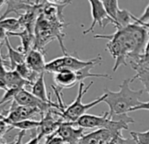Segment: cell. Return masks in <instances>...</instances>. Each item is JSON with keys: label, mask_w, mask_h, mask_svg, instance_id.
Here are the masks:
<instances>
[{"label": "cell", "mask_w": 149, "mask_h": 144, "mask_svg": "<svg viewBox=\"0 0 149 144\" xmlns=\"http://www.w3.org/2000/svg\"><path fill=\"white\" fill-rule=\"evenodd\" d=\"M11 129H19V131H25L27 130H37L39 129L40 126V121L34 120H25L19 122L14 123H8Z\"/></svg>", "instance_id": "2e32d148"}, {"label": "cell", "mask_w": 149, "mask_h": 144, "mask_svg": "<svg viewBox=\"0 0 149 144\" xmlns=\"http://www.w3.org/2000/svg\"><path fill=\"white\" fill-rule=\"evenodd\" d=\"M8 36H18L21 40V46L19 48V49L24 53L26 55L34 48L35 44V35L33 33L30 32L26 28H25L22 32H17V33H10L7 34Z\"/></svg>", "instance_id": "30bf717a"}, {"label": "cell", "mask_w": 149, "mask_h": 144, "mask_svg": "<svg viewBox=\"0 0 149 144\" xmlns=\"http://www.w3.org/2000/svg\"><path fill=\"white\" fill-rule=\"evenodd\" d=\"M54 81L59 90L69 89L79 83L76 71L65 69L54 74Z\"/></svg>", "instance_id": "9c48e42d"}, {"label": "cell", "mask_w": 149, "mask_h": 144, "mask_svg": "<svg viewBox=\"0 0 149 144\" xmlns=\"http://www.w3.org/2000/svg\"><path fill=\"white\" fill-rule=\"evenodd\" d=\"M54 134L61 138L65 144H79L85 134L84 128L78 127L74 122H62Z\"/></svg>", "instance_id": "5b68a950"}, {"label": "cell", "mask_w": 149, "mask_h": 144, "mask_svg": "<svg viewBox=\"0 0 149 144\" xmlns=\"http://www.w3.org/2000/svg\"><path fill=\"white\" fill-rule=\"evenodd\" d=\"M20 90L19 89H8L7 91H6V93L4 94V96L2 97V99H0V106L15 99L16 95L19 93Z\"/></svg>", "instance_id": "44dd1931"}, {"label": "cell", "mask_w": 149, "mask_h": 144, "mask_svg": "<svg viewBox=\"0 0 149 144\" xmlns=\"http://www.w3.org/2000/svg\"><path fill=\"white\" fill-rule=\"evenodd\" d=\"M95 39L108 40L106 49L115 60L113 72L121 66L137 62L144 53L145 47L149 38V31L144 27L133 22L130 26L118 29L112 34H96Z\"/></svg>", "instance_id": "6da1fadb"}, {"label": "cell", "mask_w": 149, "mask_h": 144, "mask_svg": "<svg viewBox=\"0 0 149 144\" xmlns=\"http://www.w3.org/2000/svg\"><path fill=\"white\" fill-rule=\"evenodd\" d=\"M133 23L132 14L125 9H119L116 20V29L125 28Z\"/></svg>", "instance_id": "e0dca14e"}, {"label": "cell", "mask_w": 149, "mask_h": 144, "mask_svg": "<svg viewBox=\"0 0 149 144\" xmlns=\"http://www.w3.org/2000/svg\"><path fill=\"white\" fill-rule=\"evenodd\" d=\"M131 83V78L124 79L121 85H118V92H112L107 88L104 89V93L107 94V98L104 102L110 108L108 112L110 119L127 114L132 108L140 104V98L145 90H132L130 87Z\"/></svg>", "instance_id": "7a4b0ae2"}, {"label": "cell", "mask_w": 149, "mask_h": 144, "mask_svg": "<svg viewBox=\"0 0 149 144\" xmlns=\"http://www.w3.org/2000/svg\"><path fill=\"white\" fill-rule=\"evenodd\" d=\"M99 55L96 58L88 60V61H83L79 59L78 57L72 56V55H63L61 57L55 58L46 64V72H49V73L56 74L60 71L68 69L72 71H78L88 65L92 64L98 59Z\"/></svg>", "instance_id": "277c9868"}, {"label": "cell", "mask_w": 149, "mask_h": 144, "mask_svg": "<svg viewBox=\"0 0 149 144\" xmlns=\"http://www.w3.org/2000/svg\"><path fill=\"white\" fill-rule=\"evenodd\" d=\"M44 76L45 73H42L38 79L32 85V93L38 98L39 99L42 100L43 102L46 103H53L52 100H50L48 95H47V87H46V84H45V79H44Z\"/></svg>", "instance_id": "4fadbf2b"}, {"label": "cell", "mask_w": 149, "mask_h": 144, "mask_svg": "<svg viewBox=\"0 0 149 144\" xmlns=\"http://www.w3.org/2000/svg\"><path fill=\"white\" fill-rule=\"evenodd\" d=\"M6 35H7V34H6V31H4L2 28H0V44H1V42H2L3 41H5Z\"/></svg>", "instance_id": "83f0119b"}, {"label": "cell", "mask_w": 149, "mask_h": 144, "mask_svg": "<svg viewBox=\"0 0 149 144\" xmlns=\"http://www.w3.org/2000/svg\"><path fill=\"white\" fill-rule=\"evenodd\" d=\"M26 63L33 71L35 72V73L39 75L45 73L47 62L45 61L44 51L37 49V48H33L26 55Z\"/></svg>", "instance_id": "ba28073f"}, {"label": "cell", "mask_w": 149, "mask_h": 144, "mask_svg": "<svg viewBox=\"0 0 149 144\" xmlns=\"http://www.w3.org/2000/svg\"><path fill=\"white\" fill-rule=\"evenodd\" d=\"M21 27L19 19L16 18H0V28L6 31V34L10 33H17Z\"/></svg>", "instance_id": "9a60e30c"}, {"label": "cell", "mask_w": 149, "mask_h": 144, "mask_svg": "<svg viewBox=\"0 0 149 144\" xmlns=\"http://www.w3.org/2000/svg\"><path fill=\"white\" fill-rule=\"evenodd\" d=\"M91 8V17H92V23L91 27L83 32L84 34H88L92 32L95 27L98 24L101 27H105L107 24L111 23L113 26L115 25L114 21L109 17L107 14L102 1L99 0H90L89 1Z\"/></svg>", "instance_id": "8992f818"}, {"label": "cell", "mask_w": 149, "mask_h": 144, "mask_svg": "<svg viewBox=\"0 0 149 144\" xmlns=\"http://www.w3.org/2000/svg\"><path fill=\"white\" fill-rule=\"evenodd\" d=\"M45 144H65V142L59 136L52 134V135L47 137V141H46Z\"/></svg>", "instance_id": "603a6c76"}, {"label": "cell", "mask_w": 149, "mask_h": 144, "mask_svg": "<svg viewBox=\"0 0 149 144\" xmlns=\"http://www.w3.org/2000/svg\"><path fill=\"white\" fill-rule=\"evenodd\" d=\"M6 82L8 89H25L27 85H33L30 82L23 79L16 70H7L6 75Z\"/></svg>", "instance_id": "7c38bea8"}, {"label": "cell", "mask_w": 149, "mask_h": 144, "mask_svg": "<svg viewBox=\"0 0 149 144\" xmlns=\"http://www.w3.org/2000/svg\"><path fill=\"white\" fill-rule=\"evenodd\" d=\"M138 110H148L149 111V101L147 102H140V104L139 106H137L136 107L132 108L131 110V112H133V111H138Z\"/></svg>", "instance_id": "d4e9b609"}, {"label": "cell", "mask_w": 149, "mask_h": 144, "mask_svg": "<svg viewBox=\"0 0 149 144\" xmlns=\"http://www.w3.org/2000/svg\"><path fill=\"white\" fill-rule=\"evenodd\" d=\"M132 20H133V22H136L138 24L148 22L149 21V4L147 5V6L146 7L143 14L139 18H136V17H134L132 15Z\"/></svg>", "instance_id": "7402d4cb"}, {"label": "cell", "mask_w": 149, "mask_h": 144, "mask_svg": "<svg viewBox=\"0 0 149 144\" xmlns=\"http://www.w3.org/2000/svg\"><path fill=\"white\" fill-rule=\"evenodd\" d=\"M93 84H94L93 81H91L88 85H85L84 83H83V82L79 83L78 93H77L76 99L74 100V102L71 105L67 106L65 110L61 114L64 122H76L79 118H81L83 115L86 114V112L88 110H90L91 108H92V107L96 106L97 105L104 101V99L107 98L106 93H104L102 96L92 100L90 103H87V104L83 103L82 99H83L84 96L86 94V92L89 91V89L91 88V86Z\"/></svg>", "instance_id": "3957f363"}, {"label": "cell", "mask_w": 149, "mask_h": 144, "mask_svg": "<svg viewBox=\"0 0 149 144\" xmlns=\"http://www.w3.org/2000/svg\"><path fill=\"white\" fill-rule=\"evenodd\" d=\"M132 138L136 144H149V130L145 132H131Z\"/></svg>", "instance_id": "ffe728a7"}, {"label": "cell", "mask_w": 149, "mask_h": 144, "mask_svg": "<svg viewBox=\"0 0 149 144\" xmlns=\"http://www.w3.org/2000/svg\"><path fill=\"white\" fill-rule=\"evenodd\" d=\"M10 130H11V127H9V125H7L2 120H0V139L3 138L6 133H7Z\"/></svg>", "instance_id": "cb8c5ba5"}, {"label": "cell", "mask_w": 149, "mask_h": 144, "mask_svg": "<svg viewBox=\"0 0 149 144\" xmlns=\"http://www.w3.org/2000/svg\"><path fill=\"white\" fill-rule=\"evenodd\" d=\"M102 3H103V6L105 9L107 14L114 21V23H115L114 27H116L117 16H118V13L119 11L118 1H117V0H103Z\"/></svg>", "instance_id": "d6986e66"}, {"label": "cell", "mask_w": 149, "mask_h": 144, "mask_svg": "<svg viewBox=\"0 0 149 144\" xmlns=\"http://www.w3.org/2000/svg\"><path fill=\"white\" fill-rule=\"evenodd\" d=\"M4 41L8 50V58L10 60V70H14L17 65L26 62V55L24 53H22L19 49H15L12 47L9 41L8 35H6Z\"/></svg>", "instance_id": "8fae6325"}, {"label": "cell", "mask_w": 149, "mask_h": 144, "mask_svg": "<svg viewBox=\"0 0 149 144\" xmlns=\"http://www.w3.org/2000/svg\"><path fill=\"white\" fill-rule=\"evenodd\" d=\"M116 135L118 134H116L108 129L100 128L92 133L84 134L80 140L79 144H106Z\"/></svg>", "instance_id": "52a82bcc"}, {"label": "cell", "mask_w": 149, "mask_h": 144, "mask_svg": "<svg viewBox=\"0 0 149 144\" xmlns=\"http://www.w3.org/2000/svg\"><path fill=\"white\" fill-rule=\"evenodd\" d=\"M25 134H26V132L25 131H19V134L17 136V139L13 141V144H22V140H23Z\"/></svg>", "instance_id": "484cf974"}, {"label": "cell", "mask_w": 149, "mask_h": 144, "mask_svg": "<svg viewBox=\"0 0 149 144\" xmlns=\"http://www.w3.org/2000/svg\"><path fill=\"white\" fill-rule=\"evenodd\" d=\"M14 70H16V71L18 72L19 75L23 79H25V80L30 82L31 84H33V83L38 79V78L41 75V74L39 75V74H37V73H35L34 71H33V70L28 67V65H27L26 62H23V63H20V64L17 65Z\"/></svg>", "instance_id": "5bb4252c"}, {"label": "cell", "mask_w": 149, "mask_h": 144, "mask_svg": "<svg viewBox=\"0 0 149 144\" xmlns=\"http://www.w3.org/2000/svg\"><path fill=\"white\" fill-rule=\"evenodd\" d=\"M40 139L38 137V135L36 134L34 137H33L26 144H40Z\"/></svg>", "instance_id": "4316f807"}, {"label": "cell", "mask_w": 149, "mask_h": 144, "mask_svg": "<svg viewBox=\"0 0 149 144\" xmlns=\"http://www.w3.org/2000/svg\"><path fill=\"white\" fill-rule=\"evenodd\" d=\"M135 79H139L143 84L145 91L149 94V65L138 69L136 74L131 78V82L132 83Z\"/></svg>", "instance_id": "ac0fdd59"}]
</instances>
